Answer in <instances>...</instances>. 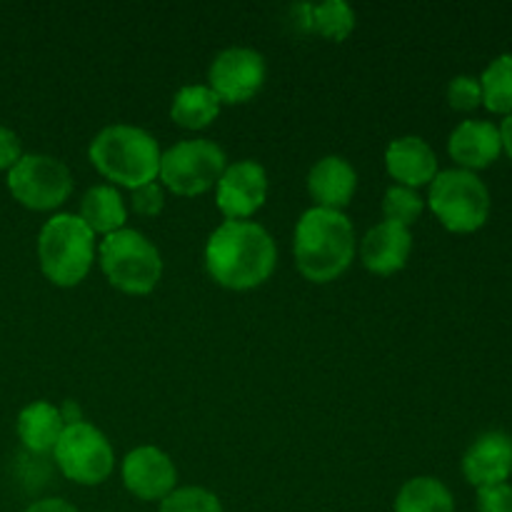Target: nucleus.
<instances>
[{"instance_id": "bb28decb", "label": "nucleus", "mask_w": 512, "mask_h": 512, "mask_svg": "<svg viewBox=\"0 0 512 512\" xmlns=\"http://www.w3.org/2000/svg\"><path fill=\"white\" fill-rule=\"evenodd\" d=\"M130 205H133L135 213L143 215V218H153V215H158L165 205L163 185L153 180V183H145L140 185V188H135L133 198H130Z\"/></svg>"}, {"instance_id": "f03ea898", "label": "nucleus", "mask_w": 512, "mask_h": 512, "mask_svg": "<svg viewBox=\"0 0 512 512\" xmlns=\"http://www.w3.org/2000/svg\"><path fill=\"white\" fill-rule=\"evenodd\" d=\"M295 263L313 283H330L350 268L355 258L353 220L343 210L310 208L295 225Z\"/></svg>"}, {"instance_id": "f3484780", "label": "nucleus", "mask_w": 512, "mask_h": 512, "mask_svg": "<svg viewBox=\"0 0 512 512\" xmlns=\"http://www.w3.org/2000/svg\"><path fill=\"white\" fill-rule=\"evenodd\" d=\"M358 188V173L343 155H325L310 168L308 193L318 208L343 210Z\"/></svg>"}, {"instance_id": "7ed1b4c3", "label": "nucleus", "mask_w": 512, "mask_h": 512, "mask_svg": "<svg viewBox=\"0 0 512 512\" xmlns=\"http://www.w3.org/2000/svg\"><path fill=\"white\" fill-rule=\"evenodd\" d=\"M90 163L100 170L108 180L123 185V188H140L153 183L160 173V150L158 140L145 128L130 123L105 125L93 140H90Z\"/></svg>"}, {"instance_id": "9d476101", "label": "nucleus", "mask_w": 512, "mask_h": 512, "mask_svg": "<svg viewBox=\"0 0 512 512\" xmlns=\"http://www.w3.org/2000/svg\"><path fill=\"white\" fill-rule=\"evenodd\" d=\"M268 65L263 53L245 45L220 50L208 68V88L220 103H245L265 85Z\"/></svg>"}, {"instance_id": "412c9836", "label": "nucleus", "mask_w": 512, "mask_h": 512, "mask_svg": "<svg viewBox=\"0 0 512 512\" xmlns=\"http://www.w3.org/2000/svg\"><path fill=\"white\" fill-rule=\"evenodd\" d=\"M395 512H455V498L443 480L418 475L400 488Z\"/></svg>"}, {"instance_id": "393cba45", "label": "nucleus", "mask_w": 512, "mask_h": 512, "mask_svg": "<svg viewBox=\"0 0 512 512\" xmlns=\"http://www.w3.org/2000/svg\"><path fill=\"white\" fill-rule=\"evenodd\" d=\"M158 512H223L218 495L198 485L175 488L165 500H160Z\"/></svg>"}, {"instance_id": "f257e3e1", "label": "nucleus", "mask_w": 512, "mask_h": 512, "mask_svg": "<svg viewBox=\"0 0 512 512\" xmlns=\"http://www.w3.org/2000/svg\"><path fill=\"white\" fill-rule=\"evenodd\" d=\"M275 265L278 248L273 235L253 220H225L205 245V268L223 288H255L273 275Z\"/></svg>"}, {"instance_id": "7c9ffc66", "label": "nucleus", "mask_w": 512, "mask_h": 512, "mask_svg": "<svg viewBox=\"0 0 512 512\" xmlns=\"http://www.w3.org/2000/svg\"><path fill=\"white\" fill-rule=\"evenodd\" d=\"M60 415H63L65 425H73V423H80V420H83V415H80V408L73 403V400H68V403L60 405Z\"/></svg>"}, {"instance_id": "a878e982", "label": "nucleus", "mask_w": 512, "mask_h": 512, "mask_svg": "<svg viewBox=\"0 0 512 512\" xmlns=\"http://www.w3.org/2000/svg\"><path fill=\"white\" fill-rule=\"evenodd\" d=\"M448 103L455 110H475L483 103V88H480V80L473 75H455L448 85Z\"/></svg>"}, {"instance_id": "2eb2a0df", "label": "nucleus", "mask_w": 512, "mask_h": 512, "mask_svg": "<svg viewBox=\"0 0 512 512\" xmlns=\"http://www.w3.org/2000/svg\"><path fill=\"white\" fill-rule=\"evenodd\" d=\"M450 158L463 170L488 168L503 153V140H500V128L490 120H463L458 128L450 133L448 140Z\"/></svg>"}, {"instance_id": "1a4fd4ad", "label": "nucleus", "mask_w": 512, "mask_h": 512, "mask_svg": "<svg viewBox=\"0 0 512 512\" xmlns=\"http://www.w3.org/2000/svg\"><path fill=\"white\" fill-rule=\"evenodd\" d=\"M60 473L78 485H100L115 468V453L103 430L80 423L65 425L53 448Z\"/></svg>"}, {"instance_id": "dca6fc26", "label": "nucleus", "mask_w": 512, "mask_h": 512, "mask_svg": "<svg viewBox=\"0 0 512 512\" xmlns=\"http://www.w3.org/2000/svg\"><path fill=\"white\" fill-rule=\"evenodd\" d=\"M385 165L400 185L413 190L433 183V178L438 175V155L420 135L395 138L385 150Z\"/></svg>"}, {"instance_id": "a211bd4d", "label": "nucleus", "mask_w": 512, "mask_h": 512, "mask_svg": "<svg viewBox=\"0 0 512 512\" xmlns=\"http://www.w3.org/2000/svg\"><path fill=\"white\" fill-rule=\"evenodd\" d=\"M65 430V420L60 408L45 400L25 405L18 415V438L33 453H48L55 448Z\"/></svg>"}, {"instance_id": "6e6552de", "label": "nucleus", "mask_w": 512, "mask_h": 512, "mask_svg": "<svg viewBox=\"0 0 512 512\" xmlns=\"http://www.w3.org/2000/svg\"><path fill=\"white\" fill-rule=\"evenodd\" d=\"M8 190L30 210H55L68 200L73 175L60 158L48 153H23L8 170Z\"/></svg>"}, {"instance_id": "4468645a", "label": "nucleus", "mask_w": 512, "mask_h": 512, "mask_svg": "<svg viewBox=\"0 0 512 512\" xmlns=\"http://www.w3.org/2000/svg\"><path fill=\"white\" fill-rule=\"evenodd\" d=\"M413 250L410 228L395 225L390 220L373 225L360 240V260L375 275H390L405 268Z\"/></svg>"}, {"instance_id": "c756f323", "label": "nucleus", "mask_w": 512, "mask_h": 512, "mask_svg": "<svg viewBox=\"0 0 512 512\" xmlns=\"http://www.w3.org/2000/svg\"><path fill=\"white\" fill-rule=\"evenodd\" d=\"M25 512H78V508L63 498H43L35 500Z\"/></svg>"}, {"instance_id": "f8f14e48", "label": "nucleus", "mask_w": 512, "mask_h": 512, "mask_svg": "<svg viewBox=\"0 0 512 512\" xmlns=\"http://www.w3.org/2000/svg\"><path fill=\"white\" fill-rule=\"evenodd\" d=\"M123 483L135 498L165 500L178 488V468L173 458L155 445H140L123 460Z\"/></svg>"}, {"instance_id": "5701e85b", "label": "nucleus", "mask_w": 512, "mask_h": 512, "mask_svg": "<svg viewBox=\"0 0 512 512\" xmlns=\"http://www.w3.org/2000/svg\"><path fill=\"white\" fill-rule=\"evenodd\" d=\"M480 88H483L485 108L493 113H512V53L498 55L490 60L488 68L480 75Z\"/></svg>"}, {"instance_id": "2f4dec72", "label": "nucleus", "mask_w": 512, "mask_h": 512, "mask_svg": "<svg viewBox=\"0 0 512 512\" xmlns=\"http://www.w3.org/2000/svg\"><path fill=\"white\" fill-rule=\"evenodd\" d=\"M500 140H503V150L512 158V113L505 115L503 125H500Z\"/></svg>"}, {"instance_id": "ddd939ff", "label": "nucleus", "mask_w": 512, "mask_h": 512, "mask_svg": "<svg viewBox=\"0 0 512 512\" xmlns=\"http://www.w3.org/2000/svg\"><path fill=\"white\" fill-rule=\"evenodd\" d=\"M463 473L475 488H493L508 483L512 475V438L508 433H483L463 458Z\"/></svg>"}, {"instance_id": "39448f33", "label": "nucleus", "mask_w": 512, "mask_h": 512, "mask_svg": "<svg viewBox=\"0 0 512 512\" xmlns=\"http://www.w3.org/2000/svg\"><path fill=\"white\" fill-rule=\"evenodd\" d=\"M100 268L110 285L130 295H145L160 283L163 255L158 245L135 228H120L98 245Z\"/></svg>"}, {"instance_id": "0eeeda50", "label": "nucleus", "mask_w": 512, "mask_h": 512, "mask_svg": "<svg viewBox=\"0 0 512 512\" xmlns=\"http://www.w3.org/2000/svg\"><path fill=\"white\" fill-rule=\"evenodd\" d=\"M225 168H228V158L215 140L190 138L163 150L158 178L175 195L190 198L218 185Z\"/></svg>"}, {"instance_id": "cd10ccee", "label": "nucleus", "mask_w": 512, "mask_h": 512, "mask_svg": "<svg viewBox=\"0 0 512 512\" xmlns=\"http://www.w3.org/2000/svg\"><path fill=\"white\" fill-rule=\"evenodd\" d=\"M478 512H512V485H493L478 490Z\"/></svg>"}, {"instance_id": "4be33fe9", "label": "nucleus", "mask_w": 512, "mask_h": 512, "mask_svg": "<svg viewBox=\"0 0 512 512\" xmlns=\"http://www.w3.org/2000/svg\"><path fill=\"white\" fill-rule=\"evenodd\" d=\"M298 13H305L308 28L325 35V38L343 40L355 28V10L345 0H325V3L300 5Z\"/></svg>"}, {"instance_id": "9b49d317", "label": "nucleus", "mask_w": 512, "mask_h": 512, "mask_svg": "<svg viewBox=\"0 0 512 512\" xmlns=\"http://www.w3.org/2000/svg\"><path fill=\"white\" fill-rule=\"evenodd\" d=\"M268 198V173L258 160H235L223 170L215 190L220 213L228 220H245L263 208Z\"/></svg>"}, {"instance_id": "b1692460", "label": "nucleus", "mask_w": 512, "mask_h": 512, "mask_svg": "<svg viewBox=\"0 0 512 512\" xmlns=\"http://www.w3.org/2000/svg\"><path fill=\"white\" fill-rule=\"evenodd\" d=\"M423 208L425 200L420 198L418 190L405 188V185H390L383 198L385 220H390L395 225H403V228H410L423 215Z\"/></svg>"}, {"instance_id": "6ab92c4d", "label": "nucleus", "mask_w": 512, "mask_h": 512, "mask_svg": "<svg viewBox=\"0 0 512 512\" xmlns=\"http://www.w3.org/2000/svg\"><path fill=\"white\" fill-rule=\"evenodd\" d=\"M78 215L93 233L110 235L125 228L128 208H125L123 195L115 190V185H93L80 200Z\"/></svg>"}, {"instance_id": "aec40b11", "label": "nucleus", "mask_w": 512, "mask_h": 512, "mask_svg": "<svg viewBox=\"0 0 512 512\" xmlns=\"http://www.w3.org/2000/svg\"><path fill=\"white\" fill-rule=\"evenodd\" d=\"M220 98L208 85H183L173 95L170 105V118L178 125L190 130H200L213 123L220 113Z\"/></svg>"}, {"instance_id": "423d86ee", "label": "nucleus", "mask_w": 512, "mask_h": 512, "mask_svg": "<svg viewBox=\"0 0 512 512\" xmlns=\"http://www.w3.org/2000/svg\"><path fill=\"white\" fill-rule=\"evenodd\" d=\"M430 210L453 233H475L490 215V190L475 173L463 168L438 170L430 183Z\"/></svg>"}, {"instance_id": "c85d7f7f", "label": "nucleus", "mask_w": 512, "mask_h": 512, "mask_svg": "<svg viewBox=\"0 0 512 512\" xmlns=\"http://www.w3.org/2000/svg\"><path fill=\"white\" fill-rule=\"evenodd\" d=\"M20 158H23V143L18 133L0 125V170H10Z\"/></svg>"}, {"instance_id": "20e7f679", "label": "nucleus", "mask_w": 512, "mask_h": 512, "mask_svg": "<svg viewBox=\"0 0 512 512\" xmlns=\"http://www.w3.org/2000/svg\"><path fill=\"white\" fill-rule=\"evenodd\" d=\"M40 270L50 283L73 288L90 273L95 260V233L75 213H55L38 235Z\"/></svg>"}]
</instances>
